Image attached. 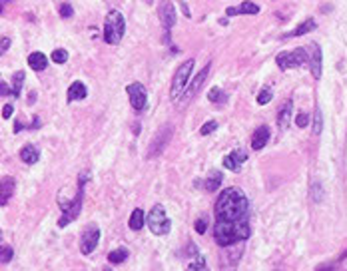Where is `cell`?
<instances>
[{"instance_id": "obj_1", "label": "cell", "mask_w": 347, "mask_h": 271, "mask_svg": "<svg viewBox=\"0 0 347 271\" xmlns=\"http://www.w3.org/2000/svg\"><path fill=\"white\" fill-rule=\"evenodd\" d=\"M214 239L220 247H229L251 235L249 227V199L242 188H225L216 201Z\"/></svg>"}, {"instance_id": "obj_2", "label": "cell", "mask_w": 347, "mask_h": 271, "mask_svg": "<svg viewBox=\"0 0 347 271\" xmlns=\"http://www.w3.org/2000/svg\"><path fill=\"white\" fill-rule=\"evenodd\" d=\"M90 179V172H82L78 177V192L76 197H72L70 201H66L64 196L58 197V205L62 209V218L58 220V227H66L70 222H74L80 216V209H82V199H84V186L86 182Z\"/></svg>"}, {"instance_id": "obj_3", "label": "cell", "mask_w": 347, "mask_h": 271, "mask_svg": "<svg viewBox=\"0 0 347 271\" xmlns=\"http://www.w3.org/2000/svg\"><path fill=\"white\" fill-rule=\"evenodd\" d=\"M124 32H126V20H124V14L120 10H110L106 14V20H104V42L106 44H120V40L124 38Z\"/></svg>"}, {"instance_id": "obj_4", "label": "cell", "mask_w": 347, "mask_h": 271, "mask_svg": "<svg viewBox=\"0 0 347 271\" xmlns=\"http://www.w3.org/2000/svg\"><path fill=\"white\" fill-rule=\"evenodd\" d=\"M194 64L196 62L190 58V60H186L182 66H178L176 74H174V78H172V86H170V98L172 100H178L186 92V88L190 86V76L194 72Z\"/></svg>"}, {"instance_id": "obj_5", "label": "cell", "mask_w": 347, "mask_h": 271, "mask_svg": "<svg viewBox=\"0 0 347 271\" xmlns=\"http://www.w3.org/2000/svg\"><path fill=\"white\" fill-rule=\"evenodd\" d=\"M146 225L150 227V231H152L154 235H166V233H170L172 222H170V218L166 216L164 205L156 203V205L150 209V214L146 216Z\"/></svg>"}, {"instance_id": "obj_6", "label": "cell", "mask_w": 347, "mask_h": 271, "mask_svg": "<svg viewBox=\"0 0 347 271\" xmlns=\"http://www.w3.org/2000/svg\"><path fill=\"white\" fill-rule=\"evenodd\" d=\"M307 50L305 48H296L292 52H281L275 56V64L281 68V70H289V68H299L303 64H307Z\"/></svg>"}, {"instance_id": "obj_7", "label": "cell", "mask_w": 347, "mask_h": 271, "mask_svg": "<svg viewBox=\"0 0 347 271\" xmlns=\"http://www.w3.org/2000/svg\"><path fill=\"white\" fill-rule=\"evenodd\" d=\"M172 134H174V126L172 124H164L156 134H154V138H152V142H150V148H148V158H156V156H160L164 149H166V146L170 144V140H172Z\"/></svg>"}, {"instance_id": "obj_8", "label": "cell", "mask_w": 347, "mask_h": 271, "mask_svg": "<svg viewBox=\"0 0 347 271\" xmlns=\"http://www.w3.org/2000/svg\"><path fill=\"white\" fill-rule=\"evenodd\" d=\"M126 92H128V98H130V104L136 112H144L148 106V90L144 84L140 82H134V84H128L126 88Z\"/></svg>"}, {"instance_id": "obj_9", "label": "cell", "mask_w": 347, "mask_h": 271, "mask_svg": "<svg viewBox=\"0 0 347 271\" xmlns=\"http://www.w3.org/2000/svg\"><path fill=\"white\" fill-rule=\"evenodd\" d=\"M98 242H100V229H98V225L92 223V225H88L84 229V233L80 237V251L84 255H90L96 249Z\"/></svg>"}, {"instance_id": "obj_10", "label": "cell", "mask_w": 347, "mask_h": 271, "mask_svg": "<svg viewBox=\"0 0 347 271\" xmlns=\"http://www.w3.org/2000/svg\"><path fill=\"white\" fill-rule=\"evenodd\" d=\"M307 56H309L307 64H309V70H311L313 78H315V80H320V78H322V64H323V54H322L320 44H317V42H311V44L307 46Z\"/></svg>"}, {"instance_id": "obj_11", "label": "cell", "mask_w": 347, "mask_h": 271, "mask_svg": "<svg viewBox=\"0 0 347 271\" xmlns=\"http://www.w3.org/2000/svg\"><path fill=\"white\" fill-rule=\"evenodd\" d=\"M158 16H160V22H162V26H164L166 32H170L172 26L176 24V18H178L176 8H174V4L170 2V0H162V2H160V6H158Z\"/></svg>"}, {"instance_id": "obj_12", "label": "cell", "mask_w": 347, "mask_h": 271, "mask_svg": "<svg viewBox=\"0 0 347 271\" xmlns=\"http://www.w3.org/2000/svg\"><path fill=\"white\" fill-rule=\"evenodd\" d=\"M244 244H246V242H240L234 253H227V249L222 247V249H223V255H222V259H220V267H222V271H234V269L238 267L240 257L244 255Z\"/></svg>"}, {"instance_id": "obj_13", "label": "cell", "mask_w": 347, "mask_h": 271, "mask_svg": "<svg viewBox=\"0 0 347 271\" xmlns=\"http://www.w3.org/2000/svg\"><path fill=\"white\" fill-rule=\"evenodd\" d=\"M210 66H212V64L204 66V70H201V72H199V74H198V76H196V78H194V80L190 82V86L186 88V92L182 94V98H184V100H182V104L190 102V100H192V98H194V96L198 94V90L201 88V84L206 82V78H208V74H210Z\"/></svg>"}, {"instance_id": "obj_14", "label": "cell", "mask_w": 347, "mask_h": 271, "mask_svg": "<svg viewBox=\"0 0 347 271\" xmlns=\"http://www.w3.org/2000/svg\"><path fill=\"white\" fill-rule=\"evenodd\" d=\"M246 160H248L246 149H234V152L223 158V168L229 170V172H240Z\"/></svg>"}, {"instance_id": "obj_15", "label": "cell", "mask_w": 347, "mask_h": 271, "mask_svg": "<svg viewBox=\"0 0 347 271\" xmlns=\"http://www.w3.org/2000/svg\"><path fill=\"white\" fill-rule=\"evenodd\" d=\"M292 114H294V100H285V104L277 112V128L279 130H287L289 120H292Z\"/></svg>"}, {"instance_id": "obj_16", "label": "cell", "mask_w": 347, "mask_h": 271, "mask_svg": "<svg viewBox=\"0 0 347 271\" xmlns=\"http://www.w3.org/2000/svg\"><path fill=\"white\" fill-rule=\"evenodd\" d=\"M259 12V6L251 0H246L240 6H227L225 8V14L227 16H238V14H257Z\"/></svg>"}, {"instance_id": "obj_17", "label": "cell", "mask_w": 347, "mask_h": 271, "mask_svg": "<svg viewBox=\"0 0 347 271\" xmlns=\"http://www.w3.org/2000/svg\"><path fill=\"white\" fill-rule=\"evenodd\" d=\"M270 136H272V132H270L268 126H259L253 132V136H251V148L255 149V152H257V149H262L270 142Z\"/></svg>"}, {"instance_id": "obj_18", "label": "cell", "mask_w": 347, "mask_h": 271, "mask_svg": "<svg viewBox=\"0 0 347 271\" xmlns=\"http://www.w3.org/2000/svg\"><path fill=\"white\" fill-rule=\"evenodd\" d=\"M317 28V22L313 20V18H307V20H303L296 30H292V32H287V34H283V38H296V36H303V34H309V32H313V30Z\"/></svg>"}, {"instance_id": "obj_19", "label": "cell", "mask_w": 347, "mask_h": 271, "mask_svg": "<svg viewBox=\"0 0 347 271\" xmlns=\"http://www.w3.org/2000/svg\"><path fill=\"white\" fill-rule=\"evenodd\" d=\"M20 160H22L24 164H28V166H34V164L40 160V152L36 149V146L26 144V146L20 149Z\"/></svg>"}, {"instance_id": "obj_20", "label": "cell", "mask_w": 347, "mask_h": 271, "mask_svg": "<svg viewBox=\"0 0 347 271\" xmlns=\"http://www.w3.org/2000/svg\"><path fill=\"white\" fill-rule=\"evenodd\" d=\"M68 102H74V100H84L86 96H88V90H86V86H84V82H80V80H76L70 88H68Z\"/></svg>"}, {"instance_id": "obj_21", "label": "cell", "mask_w": 347, "mask_h": 271, "mask_svg": "<svg viewBox=\"0 0 347 271\" xmlns=\"http://www.w3.org/2000/svg\"><path fill=\"white\" fill-rule=\"evenodd\" d=\"M28 66H30L32 70H36V72H42L48 66V58L42 52H32L30 56H28Z\"/></svg>"}, {"instance_id": "obj_22", "label": "cell", "mask_w": 347, "mask_h": 271, "mask_svg": "<svg viewBox=\"0 0 347 271\" xmlns=\"http://www.w3.org/2000/svg\"><path fill=\"white\" fill-rule=\"evenodd\" d=\"M12 194H14V177L2 175V196H0V203H2V207L8 203Z\"/></svg>"}, {"instance_id": "obj_23", "label": "cell", "mask_w": 347, "mask_h": 271, "mask_svg": "<svg viewBox=\"0 0 347 271\" xmlns=\"http://www.w3.org/2000/svg\"><path fill=\"white\" fill-rule=\"evenodd\" d=\"M128 225H130V229L132 231H140L144 225H146V214H144V209H134L132 212V216H130V222H128Z\"/></svg>"}, {"instance_id": "obj_24", "label": "cell", "mask_w": 347, "mask_h": 271, "mask_svg": "<svg viewBox=\"0 0 347 271\" xmlns=\"http://www.w3.org/2000/svg\"><path fill=\"white\" fill-rule=\"evenodd\" d=\"M222 179H223L222 172L212 170V172H210V175L206 177V182H204V188H206L208 192H218V188L222 186Z\"/></svg>"}, {"instance_id": "obj_25", "label": "cell", "mask_w": 347, "mask_h": 271, "mask_svg": "<svg viewBox=\"0 0 347 271\" xmlns=\"http://www.w3.org/2000/svg\"><path fill=\"white\" fill-rule=\"evenodd\" d=\"M128 255H130V251H128L126 247H116V249H112V251L108 253V261H110L112 265H118V263H124V261L128 259Z\"/></svg>"}, {"instance_id": "obj_26", "label": "cell", "mask_w": 347, "mask_h": 271, "mask_svg": "<svg viewBox=\"0 0 347 271\" xmlns=\"http://www.w3.org/2000/svg\"><path fill=\"white\" fill-rule=\"evenodd\" d=\"M208 100H210L212 104H225L227 96H225V92H223L222 88L214 86V88H210V92H208Z\"/></svg>"}, {"instance_id": "obj_27", "label": "cell", "mask_w": 347, "mask_h": 271, "mask_svg": "<svg viewBox=\"0 0 347 271\" xmlns=\"http://www.w3.org/2000/svg\"><path fill=\"white\" fill-rule=\"evenodd\" d=\"M22 82H24V72H16L12 76V98H20L22 94Z\"/></svg>"}, {"instance_id": "obj_28", "label": "cell", "mask_w": 347, "mask_h": 271, "mask_svg": "<svg viewBox=\"0 0 347 271\" xmlns=\"http://www.w3.org/2000/svg\"><path fill=\"white\" fill-rule=\"evenodd\" d=\"M311 199L315 203H320L323 199V186H322L320 179H313L311 182Z\"/></svg>"}, {"instance_id": "obj_29", "label": "cell", "mask_w": 347, "mask_h": 271, "mask_svg": "<svg viewBox=\"0 0 347 271\" xmlns=\"http://www.w3.org/2000/svg\"><path fill=\"white\" fill-rule=\"evenodd\" d=\"M52 62H56V64H66V62H68V52H66L64 48L54 50V52H52Z\"/></svg>"}, {"instance_id": "obj_30", "label": "cell", "mask_w": 347, "mask_h": 271, "mask_svg": "<svg viewBox=\"0 0 347 271\" xmlns=\"http://www.w3.org/2000/svg\"><path fill=\"white\" fill-rule=\"evenodd\" d=\"M322 130H323V114H322V110H315V114H313V132L322 134Z\"/></svg>"}, {"instance_id": "obj_31", "label": "cell", "mask_w": 347, "mask_h": 271, "mask_svg": "<svg viewBox=\"0 0 347 271\" xmlns=\"http://www.w3.org/2000/svg\"><path fill=\"white\" fill-rule=\"evenodd\" d=\"M272 98H273V92H272V88L268 86V88H264L262 92L257 94V104H259V106H264V104L272 102Z\"/></svg>"}, {"instance_id": "obj_32", "label": "cell", "mask_w": 347, "mask_h": 271, "mask_svg": "<svg viewBox=\"0 0 347 271\" xmlns=\"http://www.w3.org/2000/svg\"><path fill=\"white\" fill-rule=\"evenodd\" d=\"M341 261H343V257L339 255L335 261H325V263H322V265H317V267H315V271H335V269H337V265H339Z\"/></svg>"}, {"instance_id": "obj_33", "label": "cell", "mask_w": 347, "mask_h": 271, "mask_svg": "<svg viewBox=\"0 0 347 271\" xmlns=\"http://www.w3.org/2000/svg\"><path fill=\"white\" fill-rule=\"evenodd\" d=\"M204 267H206V261H204V257H201V255H198L194 263L186 265V271H201Z\"/></svg>"}, {"instance_id": "obj_34", "label": "cell", "mask_w": 347, "mask_h": 271, "mask_svg": "<svg viewBox=\"0 0 347 271\" xmlns=\"http://www.w3.org/2000/svg\"><path fill=\"white\" fill-rule=\"evenodd\" d=\"M214 130H218V122H216V120H210V122H206L204 126L199 128V134H201V136H208V134H212Z\"/></svg>"}, {"instance_id": "obj_35", "label": "cell", "mask_w": 347, "mask_h": 271, "mask_svg": "<svg viewBox=\"0 0 347 271\" xmlns=\"http://www.w3.org/2000/svg\"><path fill=\"white\" fill-rule=\"evenodd\" d=\"M12 255H14L12 247L4 244V246H2V253H0V261H2V263H8V261L12 259Z\"/></svg>"}, {"instance_id": "obj_36", "label": "cell", "mask_w": 347, "mask_h": 271, "mask_svg": "<svg viewBox=\"0 0 347 271\" xmlns=\"http://www.w3.org/2000/svg\"><path fill=\"white\" fill-rule=\"evenodd\" d=\"M296 124H297V128H307V124H309V114L299 112V114L296 116Z\"/></svg>"}, {"instance_id": "obj_37", "label": "cell", "mask_w": 347, "mask_h": 271, "mask_svg": "<svg viewBox=\"0 0 347 271\" xmlns=\"http://www.w3.org/2000/svg\"><path fill=\"white\" fill-rule=\"evenodd\" d=\"M58 12H60V16H62V18H70V16L74 14V8H72V4L64 2V4H60V8H58Z\"/></svg>"}, {"instance_id": "obj_38", "label": "cell", "mask_w": 347, "mask_h": 271, "mask_svg": "<svg viewBox=\"0 0 347 271\" xmlns=\"http://www.w3.org/2000/svg\"><path fill=\"white\" fill-rule=\"evenodd\" d=\"M194 229L198 231V233H206V229H208V220L201 216L199 220H196V225H194Z\"/></svg>"}, {"instance_id": "obj_39", "label": "cell", "mask_w": 347, "mask_h": 271, "mask_svg": "<svg viewBox=\"0 0 347 271\" xmlns=\"http://www.w3.org/2000/svg\"><path fill=\"white\" fill-rule=\"evenodd\" d=\"M12 114H14V108H12L10 104H4V108H2V118H4V120H8Z\"/></svg>"}, {"instance_id": "obj_40", "label": "cell", "mask_w": 347, "mask_h": 271, "mask_svg": "<svg viewBox=\"0 0 347 271\" xmlns=\"http://www.w3.org/2000/svg\"><path fill=\"white\" fill-rule=\"evenodd\" d=\"M8 46H10V38H8V36H4V38H2V46H0V54H6Z\"/></svg>"}, {"instance_id": "obj_41", "label": "cell", "mask_w": 347, "mask_h": 271, "mask_svg": "<svg viewBox=\"0 0 347 271\" xmlns=\"http://www.w3.org/2000/svg\"><path fill=\"white\" fill-rule=\"evenodd\" d=\"M182 10H184L186 18H190V16H192V14H190V8H188V4H186V2H182Z\"/></svg>"}, {"instance_id": "obj_42", "label": "cell", "mask_w": 347, "mask_h": 271, "mask_svg": "<svg viewBox=\"0 0 347 271\" xmlns=\"http://www.w3.org/2000/svg\"><path fill=\"white\" fill-rule=\"evenodd\" d=\"M6 2H12V0H4V4H6Z\"/></svg>"}]
</instances>
